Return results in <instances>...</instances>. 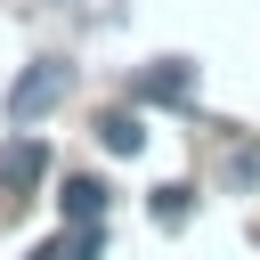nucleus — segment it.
<instances>
[{
    "instance_id": "nucleus-1",
    "label": "nucleus",
    "mask_w": 260,
    "mask_h": 260,
    "mask_svg": "<svg viewBox=\"0 0 260 260\" xmlns=\"http://www.w3.org/2000/svg\"><path fill=\"white\" fill-rule=\"evenodd\" d=\"M65 98H73V65H65V57H32V65L8 81V122L32 130V122H49Z\"/></svg>"
},
{
    "instance_id": "nucleus-3",
    "label": "nucleus",
    "mask_w": 260,
    "mask_h": 260,
    "mask_svg": "<svg viewBox=\"0 0 260 260\" xmlns=\"http://www.w3.org/2000/svg\"><path fill=\"white\" fill-rule=\"evenodd\" d=\"M195 98V57H154L138 73V106H187Z\"/></svg>"
},
{
    "instance_id": "nucleus-6",
    "label": "nucleus",
    "mask_w": 260,
    "mask_h": 260,
    "mask_svg": "<svg viewBox=\"0 0 260 260\" xmlns=\"http://www.w3.org/2000/svg\"><path fill=\"white\" fill-rule=\"evenodd\" d=\"M98 138H106V154H138V146H146L138 114H106V122H98Z\"/></svg>"
},
{
    "instance_id": "nucleus-4",
    "label": "nucleus",
    "mask_w": 260,
    "mask_h": 260,
    "mask_svg": "<svg viewBox=\"0 0 260 260\" xmlns=\"http://www.w3.org/2000/svg\"><path fill=\"white\" fill-rule=\"evenodd\" d=\"M57 203H65V219H73V228H106V179H89V171H81V179H65V187H57Z\"/></svg>"
},
{
    "instance_id": "nucleus-5",
    "label": "nucleus",
    "mask_w": 260,
    "mask_h": 260,
    "mask_svg": "<svg viewBox=\"0 0 260 260\" xmlns=\"http://www.w3.org/2000/svg\"><path fill=\"white\" fill-rule=\"evenodd\" d=\"M146 211H154V228H187V211H195V187H154V195H146Z\"/></svg>"
},
{
    "instance_id": "nucleus-2",
    "label": "nucleus",
    "mask_w": 260,
    "mask_h": 260,
    "mask_svg": "<svg viewBox=\"0 0 260 260\" xmlns=\"http://www.w3.org/2000/svg\"><path fill=\"white\" fill-rule=\"evenodd\" d=\"M41 179H49V146H41L32 130H16V138L0 146V195L16 203V195H32Z\"/></svg>"
}]
</instances>
